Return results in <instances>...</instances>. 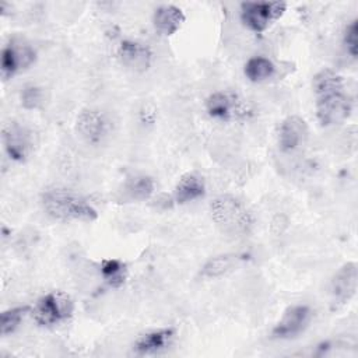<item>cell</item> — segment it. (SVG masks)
<instances>
[{
    "instance_id": "6da1fadb",
    "label": "cell",
    "mask_w": 358,
    "mask_h": 358,
    "mask_svg": "<svg viewBox=\"0 0 358 358\" xmlns=\"http://www.w3.org/2000/svg\"><path fill=\"white\" fill-rule=\"evenodd\" d=\"M316 116L322 126L343 123L352 112V99L345 91L343 77L331 69H322L313 76Z\"/></svg>"
},
{
    "instance_id": "7a4b0ae2",
    "label": "cell",
    "mask_w": 358,
    "mask_h": 358,
    "mask_svg": "<svg viewBox=\"0 0 358 358\" xmlns=\"http://www.w3.org/2000/svg\"><path fill=\"white\" fill-rule=\"evenodd\" d=\"M41 203L46 214L57 221H95L98 218L95 207L85 197L69 189L45 190Z\"/></svg>"
},
{
    "instance_id": "3957f363",
    "label": "cell",
    "mask_w": 358,
    "mask_h": 358,
    "mask_svg": "<svg viewBox=\"0 0 358 358\" xmlns=\"http://www.w3.org/2000/svg\"><path fill=\"white\" fill-rule=\"evenodd\" d=\"M214 224L228 235L241 236L249 234L253 227V217L249 210L232 194H221L210 204Z\"/></svg>"
},
{
    "instance_id": "277c9868",
    "label": "cell",
    "mask_w": 358,
    "mask_h": 358,
    "mask_svg": "<svg viewBox=\"0 0 358 358\" xmlns=\"http://www.w3.org/2000/svg\"><path fill=\"white\" fill-rule=\"evenodd\" d=\"M207 113L218 120L236 122L252 116L250 103L241 95L231 91H215L206 99Z\"/></svg>"
},
{
    "instance_id": "5b68a950",
    "label": "cell",
    "mask_w": 358,
    "mask_h": 358,
    "mask_svg": "<svg viewBox=\"0 0 358 358\" xmlns=\"http://www.w3.org/2000/svg\"><path fill=\"white\" fill-rule=\"evenodd\" d=\"M74 303L63 291H50L31 309L34 320L39 326H53L73 316Z\"/></svg>"
},
{
    "instance_id": "8992f818",
    "label": "cell",
    "mask_w": 358,
    "mask_h": 358,
    "mask_svg": "<svg viewBox=\"0 0 358 358\" xmlns=\"http://www.w3.org/2000/svg\"><path fill=\"white\" fill-rule=\"evenodd\" d=\"M287 10L285 1H243L241 3V20L252 32H264Z\"/></svg>"
},
{
    "instance_id": "52a82bcc",
    "label": "cell",
    "mask_w": 358,
    "mask_h": 358,
    "mask_svg": "<svg viewBox=\"0 0 358 358\" xmlns=\"http://www.w3.org/2000/svg\"><path fill=\"white\" fill-rule=\"evenodd\" d=\"M312 316L313 312L308 305L298 303L288 306L282 313L281 319L273 327L271 336L280 340L295 338L306 330L312 320Z\"/></svg>"
},
{
    "instance_id": "ba28073f",
    "label": "cell",
    "mask_w": 358,
    "mask_h": 358,
    "mask_svg": "<svg viewBox=\"0 0 358 358\" xmlns=\"http://www.w3.org/2000/svg\"><path fill=\"white\" fill-rule=\"evenodd\" d=\"M76 130L85 143L96 145L109 134L110 123L102 110L87 108L77 115Z\"/></svg>"
},
{
    "instance_id": "9c48e42d",
    "label": "cell",
    "mask_w": 358,
    "mask_h": 358,
    "mask_svg": "<svg viewBox=\"0 0 358 358\" xmlns=\"http://www.w3.org/2000/svg\"><path fill=\"white\" fill-rule=\"evenodd\" d=\"M358 268L354 262L344 263L330 280L331 308L338 309L348 303L357 292Z\"/></svg>"
},
{
    "instance_id": "30bf717a",
    "label": "cell",
    "mask_w": 358,
    "mask_h": 358,
    "mask_svg": "<svg viewBox=\"0 0 358 358\" xmlns=\"http://www.w3.org/2000/svg\"><path fill=\"white\" fill-rule=\"evenodd\" d=\"M36 52L34 48L22 41H11L1 50V76L4 80L11 78L21 70L34 64Z\"/></svg>"
},
{
    "instance_id": "8fae6325",
    "label": "cell",
    "mask_w": 358,
    "mask_h": 358,
    "mask_svg": "<svg viewBox=\"0 0 358 358\" xmlns=\"http://www.w3.org/2000/svg\"><path fill=\"white\" fill-rule=\"evenodd\" d=\"M3 143L10 159L22 162L34 150V133L28 127L13 122L3 130Z\"/></svg>"
},
{
    "instance_id": "7c38bea8",
    "label": "cell",
    "mask_w": 358,
    "mask_h": 358,
    "mask_svg": "<svg viewBox=\"0 0 358 358\" xmlns=\"http://www.w3.org/2000/svg\"><path fill=\"white\" fill-rule=\"evenodd\" d=\"M309 138L306 122L296 115L288 116L281 122L278 130V147L282 152H294L303 147Z\"/></svg>"
},
{
    "instance_id": "4fadbf2b",
    "label": "cell",
    "mask_w": 358,
    "mask_h": 358,
    "mask_svg": "<svg viewBox=\"0 0 358 358\" xmlns=\"http://www.w3.org/2000/svg\"><path fill=\"white\" fill-rule=\"evenodd\" d=\"M117 57L127 69L134 71H144L151 64L152 52L144 43L126 39L120 42L117 48Z\"/></svg>"
},
{
    "instance_id": "5bb4252c",
    "label": "cell",
    "mask_w": 358,
    "mask_h": 358,
    "mask_svg": "<svg viewBox=\"0 0 358 358\" xmlns=\"http://www.w3.org/2000/svg\"><path fill=\"white\" fill-rule=\"evenodd\" d=\"M176 337V330L173 327H162L158 330H151L141 334L134 343V352L138 355H150L161 352L169 348Z\"/></svg>"
},
{
    "instance_id": "9a60e30c",
    "label": "cell",
    "mask_w": 358,
    "mask_h": 358,
    "mask_svg": "<svg viewBox=\"0 0 358 358\" xmlns=\"http://www.w3.org/2000/svg\"><path fill=\"white\" fill-rule=\"evenodd\" d=\"M185 22V14L183 11L173 6V4H165L155 8L152 14V24L155 29L165 36H171L176 34L180 27Z\"/></svg>"
},
{
    "instance_id": "2e32d148",
    "label": "cell",
    "mask_w": 358,
    "mask_h": 358,
    "mask_svg": "<svg viewBox=\"0 0 358 358\" xmlns=\"http://www.w3.org/2000/svg\"><path fill=\"white\" fill-rule=\"evenodd\" d=\"M206 193V183L199 173L183 175L175 186L173 199L178 204H186L203 197Z\"/></svg>"
},
{
    "instance_id": "e0dca14e",
    "label": "cell",
    "mask_w": 358,
    "mask_h": 358,
    "mask_svg": "<svg viewBox=\"0 0 358 358\" xmlns=\"http://www.w3.org/2000/svg\"><path fill=\"white\" fill-rule=\"evenodd\" d=\"M241 260H242V257L238 255H234V253L214 256V257L208 259L204 263V266L201 267V275L207 277V278L222 277V275L231 273L232 270H235V267H238Z\"/></svg>"
},
{
    "instance_id": "ac0fdd59",
    "label": "cell",
    "mask_w": 358,
    "mask_h": 358,
    "mask_svg": "<svg viewBox=\"0 0 358 358\" xmlns=\"http://www.w3.org/2000/svg\"><path fill=\"white\" fill-rule=\"evenodd\" d=\"M275 71L274 63L264 56H253L250 57L243 67V73L246 78L252 83H262L268 80Z\"/></svg>"
},
{
    "instance_id": "d6986e66",
    "label": "cell",
    "mask_w": 358,
    "mask_h": 358,
    "mask_svg": "<svg viewBox=\"0 0 358 358\" xmlns=\"http://www.w3.org/2000/svg\"><path fill=\"white\" fill-rule=\"evenodd\" d=\"M155 183L151 176L147 175H136L130 178L124 185V192L131 200H147L154 193Z\"/></svg>"
},
{
    "instance_id": "ffe728a7",
    "label": "cell",
    "mask_w": 358,
    "mask_h": 358,
    "mask_svg": "<svg viewBox=\"0 0 358 358\" xmlns=\"http://www.w3.org/2000/svg\"><path fill=\"white\" fill-rule=\"evenodd\" d=\"M101 274L110 287L119 288L127 277L126 264L119 259H103L101 262Z\"/></svg>"
},
{
    "instance_id": "44dd1931",
    "label": "cell",
    "mask_w": 358,
    "mask_h": 358,
    "mask_svg": "<svg viewBox=\"0 0 358 358\" xmlns=\"http://www.w3.org/2000/svg\"><path fill=\"white\" fill-rule=\"evenodd\" d=\"M31 310V306L24 305V306H14L10 309H6L0 315V334L1 336H8L14 333L18 326L21 324V320L24 316Z\"/></svg>"
},
{
    "instance_id": "7402d4cb",
    "label": "cell",
    "mask_w": 358,
    "mask_h": 358,
    "mask_svg": "<svg viewBox=\"0 0 358 358\" xmlns=\"http://www.w3.org/2000/svg\"><path fill=\"white\" fill-rule=\"evenodd\" d=\"M43 102V92L36 85H25L21 91V105L25 109H36Z\"/></svg>"
},
{
    "instance_id": "603a6c76",
    "label": "cell",
    "mask_w": 358,
    "mask_h": 358,
    "mask_svg": "<svg viewBox=\"0 0 358 358\" xmlns=\"http://www.w3.org/2000/svg\"><path fill=\"white\" fill-rule=\"evenodd\" d=\"M343 42L345 46L347 53L351 57H357V49H358V21L357 18L351 20L345 29H344V36H343Z\"/></svg>"
}]
</instances>
